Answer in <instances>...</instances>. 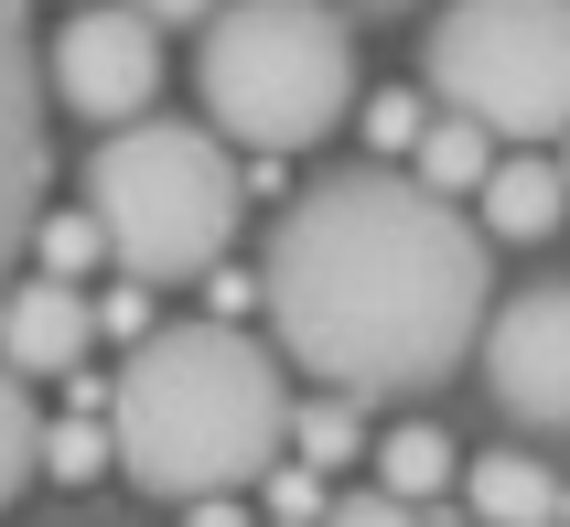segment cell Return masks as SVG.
I'll return each instance as SVG.
<instances>
[{"mask_svg": "<svg viewBox=\"0 0 570 527\" xmlns=\"http://www.w3.org/2000/svg\"><path fill=\"white\" fill-rule=\"evenodd\" d=\"M258 312L281 334V367L345 399H420L484 344L495 237L463 194L399 162H345L258 237Z\"/></svg>", "mask_w": 570, "mask_h": 527, "instance_id": "6da1fadb", "label": "cell"}, {"mask_svg": "<svg viewBox=\"0 0 570 527\" xmlns=\"http://www.w3.org/2000/svg\"><path fill=\"white\" fill-rule=\"evenodd\" d=\"M108 441L140 496H248L291 452V377L226 312L151 323L108 377Z\"/></svg>", "mask_w": 570, "mask_h": 527, "instance_id": "7a4b0ae2", "label": "cell"}, {"mask_svg": "<svg viewBox=\"0 0 570 527\" xmlns=\"http://www.w3.org/2000/svg\"><path fill=\"white\" fill-rule=\"evenodd\" d=\"M194 97L226 140L291 162L355 119L366 65H355V32L334 0H216L194 32Z\"/></svg>", "mask_w": 570, "mask_h": 527, "instance_id": "3957f363", "label": "cell"}, {"mask_svg": "<svg viewBox=\"0 0 570 527\" xmlns=\"http://www.w3.org/2000/svg\"><path fill=\"white\" fill-rule=\"evenodd\" d=\"M76 184H87V216L108 226V258L129 280H151V291L205 280L237 248L248 184H237V152H226L216 119H161V108H140V119H119L87 152Z\"/></svg>", "mask_w": 570, "mask_h": 527, "instance_id": "277c9868", "label": "cell"}, {"mask_svg": "<svg viewBox=\"0 0 570 527\" xmlns=\"http://www.w3.org/2000/svg\"><path fill=\"white\" fill-rule=\"evenodd\" d=\"M431 108H463L495 140H560L570 129V0H442L420 43Z\"/></svg>", "mask_w": 570, "mask_h": 527, "instance_id": "5b68a950", "label": "cell"}, {"mask_svg": "<svg viewBox=\"0 0 570 527\" xmlns=\"http://www.w3.org/2000/svg\"><path fill=\"white\" fill-rule=\"evenodd\" d=\"M43 87H55L76 119H97V129L140 119L161 97V22L140 0H76L65 32L43 43Z\"/></svg>", "mask_w": 570, "mask_h": 527, "instance_id": "8992f818", "label": "cell"}, {"mask_svg": "<svg viewBox=\"0 0 570 527\" xmlns=\"http://www.w3.org/2000/svg\"><path fill=\"white\" fill-rule=\"evenodd\" d=\"M43 43H32V0H0V291L32 258V216L55 184V140H43Z\"/></svg>", "mask_w": 570, "mask_h": 527, "instance_id": "52a82bcc", "label": "cell"}, {"mask_svg": "<svg viewBox=\"0 0 570 527\" xmlns=\"http://www.w3.org/2000/svg\"><path fill=\"white\" fill-rule=\"evenodd\" d=\"M484 388L528 431H570V280H528L484 312Z\"/></svg>", "mask_w": 570, "mask_h": 527, "instance_id": "ba28073f", "label": "cell"}, {"mask_svg": "<svg viewBox=\"0 0 570 527\" xmlns=\"http://www.w3.org/2000/svg\"><path fill=\"white\" fill-rule=\"evenodd\" d=\"M87 344H97V302H87V280H65V270H11V291H0V367H22V377H76L87 367Z\"/></svg>", "mask_w": 570, "mask_h": 527, "instance_id": "9c48e42d", "label": "cell"}, {"mask_svg": "<svg viewBox=\"0 0 570 527\" xmlns=\"http://www.w3.org/2000/svg\"><path fill=\"white\" fill-rule=\"evenodd\" d=\"M474 216H484V237L539 248V237H560V216H570V173L539 162V152H495V173L474 184Z\"/></svg>", "mask_w": 570, "mask_h": 527, "instance_id": "30bf717a", "label": "cell"}, {"mask_svg": "<svg viewBox=\"0 0 570 527\" xmlns=\"http://www.w3.org/2000/svg\"><path fill=\"white\" fill-rule=\"evenodd\" d=\"M463 506L484 527H560V474L539 452H474L463 463Z\"/></svg>", "mask_w": 570, "mask_h": 527, "instance_id": "8fae6325", "label": "cell"}, {"mask_svg": "<svg viewBox=\"0 0 570 527\" xmlns=\"http://www.w3.org/2000/svg\"><path fill=\"white\" fill-rule=\"evenodd\" d=\"M377 485H387V496H410V506H431V496L463 485V452H452L431 420H399V431L377 441Z\"/></svg>", "mask_w": 570, "mask_h": 527, "instance_id": "7c38bea8", "label": "cell"}, {"mask_svg": "<svg viewBox=\"0 0 570 527\" xmlns=\"http://www.w3.org/2000/svg\"><path fill=\"white\" fill-rule=\"evenodd\" d=\"M410 173H420V184H442V194H474L484 173H495V129H484V119H463V108H442V119L420 129Z\"/></svg>", "mask_w": 570, "mask_h": 527, "instance_id": "4fadbf2b", "label": "cell"}, {"mask_svg": "<svg viewBox=\"0 0 570 527\" xmlns=\"http://www.w3.org/2000/svg\"><path fill=\"white\" fill-rule=\"evenodd\" d=\"M43 474H55V485H97V474H119L108 399H76V420H43Z\"/></svg>", "mask_w": 570, "mask_h": 527, "instance_id": "5bb4252c", "label": "cell"}, {"mask_svg": "<svg viewBox=\"0 0 570 527\" xmlns=\"http://www.w3.org/2000/svg\"><path fill=\"white\" fill-rule=\"evenodd\" d=\"M291 452L313 474H345L355 452H366V420H355V399L334 388V399H291Z\"/></svg>", "mask_w": 570, "mask_h": 527, "instance_id": "9a60e30c", "label": "cell"}, {"mask_svg": "<svg viewBox=\"0 0 570 527\" xmlns=\"http://www.w3.org/2000/svg\"><path fill=\"white\" fill-rule=\"evenodd\" d=\"M43 474V409H32V377L0 367V506Z\"/></svg>", "mask_w": 570, "mask_h": 527, "instance_id": "2e32d148", "label": "cell"}, {"mask_svg": "<svg viewBox=\"0 0 570 527\" xmlns=\"http://www.w3.org/2000/svg\"><path fill=\"white\" fill-rule=\"evenodd\" d=\"M97 258H108V226H97L87 205H76V216H65V205H43V216H32V270H65V280H87Z\"/></svg>", "mask_w": 570, "mask_h": 527, "instance_id": "e0dca14e", "label": "cell"}, {"mask_svg": "<svg viewBox=\"0 0 570 527\" xmlns=\"http://www.w3.org/2000/svg\"><path fill=\"white\" fill-rule=\"evenodd\" d=\"M355 119H366V152L377 162H410L420 152V129H431V87H387V97H355Z\"/></svg>", "mask_w": 570, "mask_h": 527, "instance_id": "ac0fdd59", "label": "cell"}, {"mask_svg": "<svg viewBox=\"0 0 570 527\" xmlns=\"http://www.w3.org/2000/svg\"><path fill=\"white\" fill-rule=\"evenodd\" d=\"M258 485H269V517H291V527H323V506H334V496H323V474L302 463V452H281Z\"/></svg>", "mask_w": 570, "mask_h": 527, "instance_id": "d6986e66", "label": "cell"}, {"mask_svg": "<svg viewBox=\"0 0 570 527\" xmlns=\"http://www.w3.org/2000/svg\"><path fill=\"white\" fill-rule=\"evenodd\" d=\"M323 527H420V506H410V496H387V485H355V496L323 506Z\"/></svg>", "mask_w": 570, "mask_h": 527, "instance_id": "ffe728a7", "label": "cell"}, {"mask_svg": "<svg viewBox=\"0 0 570 527\" xmlns=\"http://www.w3.org/2000/svg\"><path fill=\"white\" fill-rule=\"evenodd\" d=\"M97 334H119V344H140V334H151V280H129V270H119V291L97 302Z\"/></svg>", "mask_w": 570, "mask_h": 527, "instance_id": "44dd1931", "label": "cell"}, {"mask_svg": "<svg viewBox=\"0 0 570 527\" xmlns=\"http://www.w3.org/2000/svg\"><path fill=\"white\" fill-rule=\"evenodd\" d=\"M184 527H258L248 496H184Z\"/></svg>", "mask_w": 570, "mask_h": 527, "instance_id": "7402d4cb", "label": "cell"}, {"mask_svg": "<svg viewBox=\"0 0 570 527\" xmlns=\"http://www.w3.org/2000/svg\"><path fill=\"white\" fill-rule=\"evenodd\" d=\"M140 11H151V22H205L216 0H140Z\"/></svg>", "mask_w": 570, "mask_h": 527, "instance_id": "603a6c76", "label": "cell"}, {"mask_svg": "<svg viewBox=\"0 0 570 527\" xmlns=\"http://www.w3.org/2000/svg\"><path fill=\"white\" fill-rule=\"evenodd\" d=\"M355 11H410V0H355Z\"/></svg>", "mask_w": 570, "mask_h": 527, "instance_id": "cb8c5ba5", "label": "cell"}, {"mask_svg": "<svg viewBox=\"0 0 570 527\" xmlns=\"http://www.w3.org/2000/svg\"><path fill=\"white\" fill-rule=\"evenodd\" d=\"M560 173H570V129H560Z\"/></svg>", "mask_w": 570, "mask_h": 527, "instance_id": "d4e9b609", "label": "cell"}, {"mask_svg": "<svg viewBox=\"0 0 570 527\" xmlns=\"http://www.w3.org/2000/svg\"><path fill=\"white\" fill-rule=\"evenodd\" d=\"M560 527H570V485H560Z\"/></svg>", "mask_w": 570, "mask_h": 527, "instance_id": "484cf974", "label": "cell"}, {"mask_svg": "<svg viewBox=\"0 0 570 527\" xmlns=\"http://www.w3.org/2000/svg\"><path fill=\"white\" fill-rule=\"evenodd\" d=\"M281 527H291V517H281Z\"/></svg>", "mask_w": 570, "mask_h": 527, "instance_id": "4316f807", "label": "cell"}, {"mask_svg": "<svg viewBox=\"0 0 570 527\" xmlns=\"http://www.w3.org/2000/svg\"><path fill=\"white\" fill-rule=\"evenodd\" d=\"M474 527H484V517H474Z\"/></svg>", "mask_w": 570, "mask_h": 527, "instance_id": "83f0119b", "label": "cell"}]
</instances>
